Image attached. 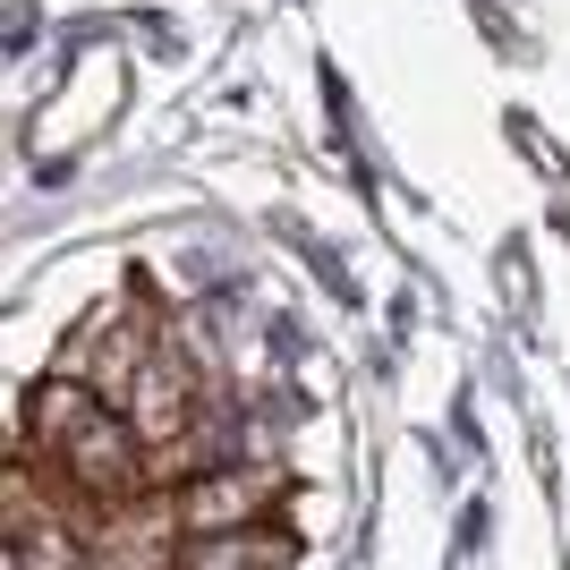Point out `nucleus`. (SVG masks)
<instances>
[{
	"label": "nucleus",
	"mask_w": 570,
	"mask_h": 570,
	"mask_svg": "<svg viewBox=\"0 0 570 570\" xmlns=\"http://www.w3.org/2000/svg\"><path fill=\"white\" fill-rule=\"evenodd\" d=\"M60 485L69 494H95V502H119V494H137V476H145V434L119 417V409H102L86 434H69L60 443Z\"/></svg>",
	"instance_id": "f03ea898"
},
{
	"label": "nucleus",
	"mask_w": 570,
	"mask_h": 570,
	"mask_svg": "<svg viewBox=\"0 0 570 570\" xmlns=\"http://www.w3.org/2000/svg\"><path fill=\"white\" fill-rule=\"evenodd\" d=\"M170 502H179V537H188V546H205V537H247V528L264 520V502H273V469L222 460V469L188 476Z\"/></svg>",
	"instance_id": "f257e3e1"
},
{
	"label": "nucleus",
	"mask_w": 570,
	"mask_h": 570,
	"mask_svg": "<svg viewBox=\"0 0 570 570\" xmlns=\"http://www.w3.org/2000/svg\"><path fill=\"white\" fill-rule=\"evenodd\" d=\"M188 409H196L188 366H179V357H145V375H137V392H128V409H119V417L145 434V452H170V443L196 426Z\"/></svg>",
	"instance_id": "7ed1b4c3"
},
{
	"label": "nucleus",
	"mask_w": 570,
	"mask_h": 570,
	"mask_svg": "<svg viewBox=\"0 0 570 570\" xmlns=\"http://www.w3.org/2000/svg\"><path fill=\"white\" fill-rule=\"evenodd\" d=\"M102 417V392L86 375H43L35 392H26V452L35 460H51L69 434H86Z\"/></svg>",
	"instance_id": "20e7f679"
},
{
	"label": "nucleus",
	"mask_w": 570,
	"mask_h": 570,
	"mask_svg": "<svg viewBox=\"0 0 570 570\" xmlns=\"http://www.w3.org/2000/svg\"><path fill=\"white\" fill-rule=\"evenodd\" d=\"M282 537H273V546H264L256 528H247V537H205V546H188L179 553V570H282Z\"/></svg>",
	"instance_id": "39448f33"
}]
</instances>
